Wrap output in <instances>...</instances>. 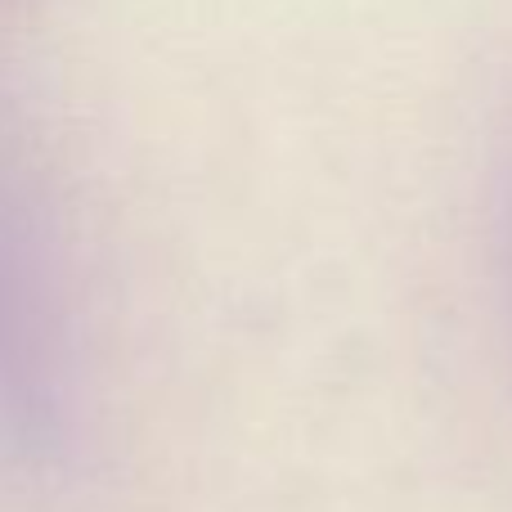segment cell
I'll return each mask as SVG.
<instances>
[{"label": "cell", "instance_id": "1", "mask_svg": "<svg viewBox=\"0 0 512 512\" xmlns=\"http://www.w3.org/2000/svg\"><path fill=\"white\" fill-rule=\"evenodd\" d=\"M50 248L41 198L14 140L0 131V396L27 436H50L59 418Z\"/></svg>", "mask_w": 512, "mask_h": 512}]
</instances>
